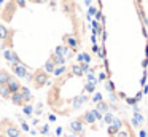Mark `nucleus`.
<instances>
[{
  "instance_id": "f257e3e1",
  "label": "nucleus",
  "mask_w": 148,
  "mask_h": 137,
  "mask_svg": "<svg viewBox=\"0 0 148 137\" xmlns=\"http://www.w3.org/2000/svg\"><path fill=\"white\" fill-rule=\"evenodd\" d=\"M135 6H137V11L142 18V22L145 24L148 30V0H134Z\"/></svg>"
}]
</instances>
